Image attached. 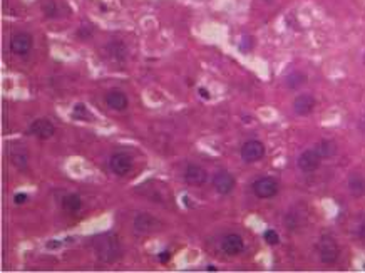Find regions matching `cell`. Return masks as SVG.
<instances>
[{
    "label": "cell",
    "instance_id": "cell-17",
    "mask_svg": "<svg viewBox=\"0 0 365 273\" xmlns=\"http://www.w3.org/2000/svg\"><path fill=\"white\" fill-rule=\"evenodd\" d=\"M62 206H64V210L66 211L74 213V211L81 210L82 201H81V198L77 196V194H67V196L62 200Z\"/></svg>",
    "mask_w": 365,
    "mask_h": 273
},
{
    "label": "cell",
    "instance_id": "cell-5",
    "mask_svg": "<svg viewBox=\"0 0 365 273\" xmlns=\"http://www.w3.org/2000/svg\"><path fill=\"white\" fill-rule=\"evenodd\" d=\"M32 44H34L32 37L27 32L14 34L10 39V51L14 52V54L25 56V54H29V51L32 49Z\"/></svg>",
    "mask_w": 365,
    "mask_h": 273
},
{
    "label": "cell",
    "instance_id": "cell-19",
    "mask_svg": "<svg viewBox=\"0 0 365 273\" xmlns=\"http://www.w3.org/2000/svg\"><path fill=\"white\" fill-rule=\"evenodd\" d=\"M265 240H267L270 245H278L280 243V236L276 231L273 230H268V231H265Z\"/></svg>",
    "mask_w": 365,
    "mask_h": 273
},
{
    "label": "cell",
    "instance_id": "cell-23",
    "mask_svg": "<svg viewBox=\"0 0 365 273\" xmlns=\"http://www.w3.org/2000/svg\"><path fill=\"white\" fill-rule=\"evenodd\" d=\"M56 246H61V241L59 243H49V248H56Z\"/></svg>",
    "mask_w": 365,
    "mask_h": 273
},
{
    "label": "cell",
    "instance_id": "cell-10",
    "mask_svg": "<svg viewBox=\"0 0 365 273\" xmlns=\"http://www.w3.org/2000/svg\"><path fill=\"white\" fill-rule=\"evenodd\" d=\"M213 186L220 194H229L234 188V178L226 171H220L213 178Z\"/></svg>",
    "mask_w": 365,
    "mask_h": 273
},
{
    "label": "cell",
    "instance_id": "cell-20",
    "mask_svg": "<svg viewBox=\"0 0 365 273\" xmlns=\"http://www.w3.org/2000/svg\"><path fill=\"white\" fill-rule=\"evenodd\" d=\"M12 161H14L19 168H23V166L27 164V154L22 153V154H12Z\"/></svg>",
    "mask_w": 365,
    "mask_h": 273
},
{
    "label": "cell",
    "instance_id": "cell-13",
    "mask_svg": "<svg viewBox=\"0 0 365 273\" xmlns=\"http://www.w3.org/2000/svg\"><path fill=\"white\" fill-rule=\"evenodd\" d=\"M54 126H52L50 121L47 119H37L31 124V128H29V133L34 134L35 138H40V139H47L50 138L52 134H54Z\"/></svg>",
    "mask_w": 365,
    "mask_h": 273
},
{
    "label": "cell",
    "instance_id": "cell-8",
    "mask_svg": "<svg viewBox=\"0 0 365 273\" xmlns=\"http://www.w3.org/2000/svg\"><path fill=\"white\" fill-rule=\"evenodd\" d=\"M133 168V159L126 153H116L111 158V169L114 171L117 176H124L127 175Z\"/></svg>",
    "mask_w": 365,
    "mask_h": 273
},
{
    "label": "cell",
    "instance_id": "cell-15",
    "mask_svg": "<svg viewBox=\"0 0 365 273\" xmlns=\"http://www.w3.org/2000/svg\"><path fill=\"white\" fill-rule=\"evenodd\" d=\"M349 188H350V193L354 194V196H362V194H365V180H363V176L352 175L349 178Z\"/></svg>",
    "mask_w": 365,
    "mask_h": 273
},
{
    "label": "cell",
    "instance_id": "cell-7",
    "mask_svg": "<svg viewBox=\"0 0 365 273\" xmlns=\"http://www.w3.org/2000/svg\"><path fill=\"white\" fill-rule=\"evenodd\" d=\"M245 248V243H243V238H241L240 235L237 233H229L226 236H223L221 240V250L225 252L229 257H234V255H238L243 252Z\"/></svg>",
    "mask_w": 365,
    "mask_h": 273
},
{
    "label": "cell",
    "instance_id": "cell-2",
    "mask_svg": "<svg viewBox=\"0 0 365 273\" xmlns=\"http://www.w3.org/2000/svg\"><path fill=\"white\" fill-rule=\"evenodd\" d=\"M319 253L322 262L325 263H335L340 255V250L337 246V241H335L332 236H322V240L319 241Z\"/></svg>",
    "mask_w": 365,
    "mask_h": 273
},
{
    "label": "cell",
    "instance_id": "cell-11",
    "mask_svg": "<svg viewBox=\"0 0 365 273\" xmlns=\"http://www.w3.org/2000/svg\"><path fill=\"white\" fill-rule=\"evenodd\" d=\"M320 154L315 150H308L298 158V166L305 173H310V171H315L320 166Z\"/></svg>",
    "mask_w": 365,
    "mask_h": 273
},
{
    "label": "cell",
    "instance_id": "cell-4",
    "mask_svg": "<svg viewBox=\"0 0 365 273\" xmlns=\"http://www.w3.org/2000/svg\"><path fill=\"white\" fill-rule=\"evenodd\" d=\"M265 156V146L260 141H248L241 147V158L245 163H256Z\"/></svg>",
    "mask_w": 365,
    "mask_h": 273
},
{
    "label": "cell",
    "instance_id": "cell-6",
    "mask_svg": "<svg viewBox=\"0 0 365 273\" xmlns=\"http://www.w3.org/2000/svg\"><path fill=\"white\" fill-rule=\"evenodd\" d=\"M160 227H161V223L158 221L156 218H152L151 215H146V213L138 215L136 219H134V231L139 235H149Z\"/></svg>",
    "mask_w": 365,
    "mask_h": 273
},
{
    "label": "cell",
    "instance_id": "cell-21",
    "mask_svg": "<svg viewBox=\"0 0 365 273\" xmlns=\"http://www.w3.org/2000/svg\"><path fill=\"white\" fill-rule=\"evenodd\" d=\"M14 200H15V203H17V205H22V203H25V201H27V194H23V193H17Z\"/></svg>",
    "mask_w": 365,
    "mask_h": 273
},
{
    "label": "cell",
    "instance_id": "cell-9",
    "mask_svg": "<svg viewBox=\"0 0 365 273\" xmlns=\"http://www.w3.org/2000/svg\"><path fill=\"white\" fill-rule=\"evenodd\" d=\"M185 180L188 185H193V186H201L206 183L208 180V173H206V169L201 168V166L198 164H190L185 171Z\"/></svg>",
    "mask_w": 365,
    "mask_h": 273
},
{
    "label": "cell",
    "instance_id": "cell-14",
    "mask_svg": "<svg viewBox=\"0 0 365 273\" xmlns=\"http://www.w3.org/2000/svg\"><path fill=\"white\" fill-rule=\"evenodd\" d=\"M106 104L114 111H124L127 108V97L121 91H111L106 96Z\"/></svg>",
    "mask_w": 365,
    "mask_h": 273
},
{
    "label": "cell",
    "instance_id": "cell-22",
    "mask_svg": "<svg viewBox=\"0 0 365 273\" xmlns=\"http://www.w3.org/2000/svg\"><path fill=\"white\" fill-rule=\"evenodd\" d=\"M160 260H161L163 263L168 262V260H169V253H168V252H166V253H161V255H160Z\"/></svg>",
    "mask_w": 365,
    "mask_h": 273
},
{
    "label": "cell",
    "instance_id": "cell-24",
    "mask_svg": "<svg viewBox=\"0 0 365 273\" xmlns=\"http://www.w3.org/2000/svg\"><path fill=\"white\" fill-rule=\"evenodd\" d=\"M360 236H362V238L365 240V225H363V227L360 228Z\"/></svg>",
    "mask_w": 365,
    "mask_h": 273
},
{
    "label": "cell",
    "instance_id": "cell-3",
    "mask_svg": "<svg viewBox=\"0 0 365 273\" xmlns=\"http://www.w3.org/2000/svg\"><path fill=\"white\" fill-rule=\"evenodd\" d=\"M276 191H278V185H276L273 178H260V180L253 183V193L262 200L275 196Z\"/></svg>",
    "mask_w": 365,
    "mask_h": 273
},
{
    "label": "cell",
    "instance_id": "cell-1",
    "mask_svg": "<svg viewBox=\"0 0 365 273\" xmlns=\"http://www.w3.org/2000/svg\"><path fill=\"white\" fill-rule=\"evenodd\" d=\"M94 253L99 260L106 263H113L121 257V243L114 233H102L92 241Z\"/></svg>",
    "mask_w": 365,
    "mask_h": 273
},
{
    "label": "cell",
    "instance_id": "cell-12",
    "mask_svg": "<svg viewBox=\"0 0 365 273\" xmlns=\"http://www.w3.org/2000/svg\"><path fill=\"white\" fill-rule=\"evenodd\" d=\"M315 108V99L311 94H300L293 101V109L300 116H308Z\"/></svg>",
    "mask_w": 365,
    "mask_h": 273
},
{
    "label": "cell",
    "instance_id": "cell-18",
    "mask_svg": "<svg viewBox=\"0 0 365 273\" xmlns=\"http://www.w3.org/2000/svg\"><path fill=\"white\" fill-rule=\"evenodd\" d=\"M305 81H307V77H305V74H300V72H293L286 77V86L290 87V89H297L300 87L302 84H305Z\"/></svg>",
    "mask_w": 365,
    "mask_h": 273
},
{
    "label": "cell",
    "instance_id": "cell-16",
    "mask_svg": "<svg viewBox=\"0 0 365 273\" xmlns=\"http://www.w3.org/2000/svg\"><path fill=\"white\" fill-rule=\"evenodd\" d=\"M315 151L320 154V158H330L335 154V151H337V146H335L333 141L323 139L315 146Z\"/></svg>",
    "mask_w": 365,
    "mask_h": 273
}]
</instances>
